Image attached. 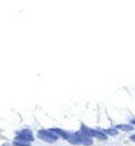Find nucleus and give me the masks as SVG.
I'll use <instances>...</instances> for the list:
<instances>
[{"label":"nucleus","mask_w":135,"mask_h":146,"mask_svg":"<svg viewBox=\"0 0 135 146\" xmlns=\"http://www.w3.org/2000/svg\"><path fill=\"white\" fill-rule=\"evenodd\" d=\"M38 137L41 139V140H45L47 143H54L57 140V136L55 133H53L50 130H40L38 132Z\"/></svg>","instance_id":"obj_1"},{"label":"nucleus","mask_w":135,"mask_h":146,"mask_svg":"<svg viewBox=\"0 0 135 146\" xmlns=\"http://www.w3.org/2000/svg\"><path fill=\"white\" fill-rule=\"evenodd\" d=\"M80 132H81L82 135L87 136V137H97V138H100V139H105V138H106L102 132H98V131H96V130H92V129H88V128H85V127L81 129Z\"/></svg>","instance_id":"obj_2"},{"label":"nucleus","mask_w":135,"mask_h":146,"mask_svg":"<svg viewBox=\"0 0 135 146\" xmlns=\"http://www.w3.org/2000/svg\"><path fill=\"white\" fill-rule=\"evenodd\" d=\"M16 138H18L21 140H24V141H27V143H30L31 140H33V136H32L31 131L27 130V129H24V130L19 131L17 133V137Z\"/></svg>","instance_id":"obj_3"},{"label":"nucleus","mask_w":135,"mask_h":146,"mask_svg":"<svg viewBox=\"0 0 135 146\" xmlns=\"http://www.w3.org/2000/svg\"><path fill=\"white\" fill-rule=\"evenodd\" d=\"M14 144H15L16 146H30V143L24 141V140H21V139H18V138H16V139L14 140Z\"/></svg>","instance_id":"obj_4"},{"label":"nucleus","mask_w":135,"mask_h":146,"mask_svg":"<svg viewBox=\"0 0 135 146\" xmlns=\"http://www.w3.org/2000/svg\"><path fill=\"white\" fill-rule=\"evenodd\" d=\"M117 128H118V129H121V130H125V131H130V130L133 129L132 125H128V124H126V125L119 124V125H117Z\"/></svg>","instance_id":"obj_5"},{"label":"nucleus","mask_w":135,"mask_h":146,"mask_svg":"<svg viewBox=\"0 0 135 146\" xmlns=\"http://www.w3.org/2000/svg\"><path fill=\"white\" fill-rule=\"evenodd\" d=\"M104 132L108 135H111V136H116L118 133V131L116 129H108V130H104Z\"/></svg>","instance_id":"obj_6"},{"label":"nucleus","mask_w":135,"mask_h":146,"mask_svg":"<svg viewBox=\"0 0 135 146\" xmlns=\"http://www.w3.org/2000/svg\"><path fill=\"white\" fill-rule=\"evenodd\" d=\"M130 140H132V141H134V143H135V135H133V136H132V137H130Z\"/></svg>","instance_id":"obj_7"}]
</instances>
